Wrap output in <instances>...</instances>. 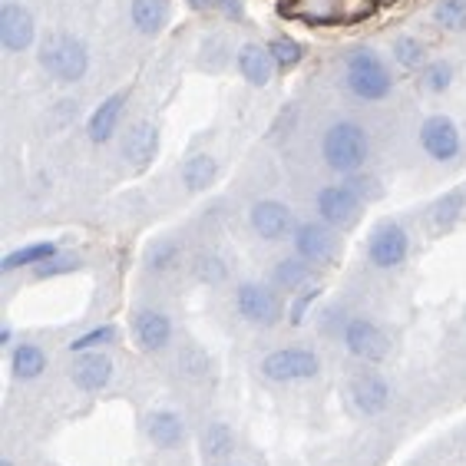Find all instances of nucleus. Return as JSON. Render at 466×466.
<instances>
[{
    "instance_id": "obj_6",
    "label": "nucleus",
    "mask_w": 466,
    "mask_h": 466,
    "mask_svg": "<svg viewBox=\"0 0 466 466\" xmlns=\"http://www.w3.org/2000/svg\"><path fill=\"white\" fill-rule=\"evenodd\" d=\"M314 206H318L321 222L338 228V225H350L354 218H358L360 196L348 186V182H344V186H324L321 192H318V198H314Z\"/></svg>"
},
{
    "instance_id": "obj_24",
    "label": "nucleus",
    "mask_w": 466,
    "mask_h": 466,
    "mask_svg": "<svg viewBox=\"0 0 466 466\" xmlns=\"http://www.w3.org/2000/svg\"><path fill=\"white\" fill-rule=\"evenodd\" d=\"M308 281H311V265H308L301 255L275 265V285L285 288V291H298V288H305Z\"/></svg>"
},
{
    "instance_id": "obj_30",
    "label": "nucleus",
    "mask_w": 466,
    "mask_h": 466,
    "mask_svg": "<svg viewBox=\"0 0 466 466\" xmlns=\"http://www.w3.org/2000/svg\"><path fill=\"white\" fill-rule=\"evenodd\" d=\"M271 56H275V63H279V66H298V63H301V46L295 44V40H288V36H279V40H271Z\"/></svg>"
},
{
    "instance_id": "obj_11",
    "label": "nucleus",
    "mask_w": 466,
    "mask_h": 466,
    "mask_svg": "<svg viewBox=\"0 0 466 466\" xmlns=\"http://www.w3.org/2000/svg\"><path fill=\"white\" fill-rule=\"evenodd\" d=\"M251 228L255 235H261L265 242H279L291 232V208L285 202H275V198H258L251 206Z\"/></svg>"
},
{
    "instance_id": "obj_21",
    "label": "nucleus",
    "mask_w": 466,
    "mask_h": 466,
    "mask_svg": "<svg viewBox=\"0 0 466 466\" xmlns=\"http://www.w3.org/2000/svg\"><path fill=\"white\" fill-rule=\"evenodd\" d=\"M218 176V162L208 153H196L182 162V182H186L188 192H206Z\"/></svg>"
},
{
    "instance_id": "obj_7",
    "label": "nucleus",
    "mask_w": 466,
    "mask_h": 466,
    "mask_svg": "<svg viewBox=\"0 0 466 466\" xmlns=\"http://www.w3.org/2000/svg\"><path fill=\"white\" fill-rule=\"evenodd\" d=\"M344 344H348V350L354 354V358L370 360V364L384 360L387 350H390L387 334L380 331L374 321H368V318H354V321H348V328H344Z\"/></svg>"
},
{
    "instance_id": "obj_29",
    "label": "nucleus",
    "mask_w": 466,
    "mask_h": 466,
    "mask_svg": "<svg viewBox=\"0 0 466 466\" xmlns=\"http://www.w3.org/2000/svg\"><path fill=\"white\" fill-rule=\"evenodd\" d=\"M116 341V328L113 324H103V328H93V331H86L83 338H76V341L70 344L73 354H80V350H93V348H103V344Z\"/></svg>"
},
{
    "instance_id": "obj_16",
    "label": "nucleus",
    "mask_w": 466,
    "mask_h": 466,
    "mask_svg": "<svg viewBox=\"0 0 466 466\" xmlns=\"http://www.w3.org/2000/svg\"><path fill=\"white\" fill-rule=\"evenodd\" d=\"M126 99H129L126 90L113 93V96H106L96 109H93L90 123H86V136H90L93 143H106V139H113V133H116V126H119V116H123V109H126Z\"/></svg>"
},
{
    "instance_id": "obj_3",
    "label": "nucleus",
    "mask_w": 466,
    "mask_h": 466,
    "mask_svg": "<svg viewBox=\"0 0 466 466\" xmlns=\"http://www.w3.org/2000/svg\"><path fill=\"white\" fill-rule=\"evenodd\" d=\"M390 73H387L384 60L370 50H354L348 56V90L358 99L368 103H380L390 93Z\"/></svg>"
},
{
    "instance_id": "obj_33",
    "label": "nucleus",
    "mask_w": 466,
    "mask_h": 466,
    "mask_svg": "<svg viewBox=\"0 0 466 466\" xmlns=\"http://www.w3.org/2000/svg\"><path fill=\"white\" fill-rule=\"evenodd\" d=\"M460 208H463V192H453V196H447L443 202L437 206V225H453L457 222V216H460Z\"/></svg>"
},
{
    "instance_id": "obj_28",
    "label": "nucleus",
    "mask_w": 466,
    "mask_h": 466,
    "mask_svg": "<svg viewBox=\"0 0 466 466\" xmlns=\"http://www.w3.org/2000/svg\"><path fill=\"white\" fill-rule=\"evenodd\" d=\"M394 56L400 66H420L423 56H427V50H423V44L417 40V36H397L394 40Z\"/></svg>"
},
{
    "instance_id": "obj_17",
    "label": "nucleus",
    "mask_w": 466,
    "mask_h": 466,
    "mask_svg": "<svg viewBox=\"0 0 466 466\" xmlns=\"http://www.w3.org/2000/svg\"><path fill=\"white\" fill-rule=\"evenodd\" d=\"M238 73H242L251 86H268L271 73H275V56H271L268 46L245 44L238 50Z\"/></svg>"
},
{
    "instance_id": "obj_14",
    "label": "nucleus",
    "mask_w": 466,
    "mask_h": 466,
    "mask_svg": "<svg viewBox=\"0 0 466 466\" xmlns=\"http://www.w3.org/2000/svg\"><path fill=\"white\" fill-rule=\"evenodd\" d=\"M295 251L305 261H328L334 255V235L328 222H305L295 228Z\"/></svg>"
},
{
    "instance_id": "obj_31",
    "label": "nucleus",
    "mask_w": 466,
    "mask_h": 466,
    "mask_svg": "<svg viewBox=\"0 0 466 466\" xmlns=\"http://www.w3.org/2000/svg\"><path fill=\"white\" fill-rule=\"evenodd\" d=\"M453 83V70H450V63H431L427 70H423V86L433 93H443Z\"/></svg>"
},
{
    "instance_id": "obj_20",
    "label": "nucleus",
    "mask_w": 466,
    "mask_h": 466,
    "mask_svg": "<svg viewBox=\"0 0 466 466\" xmlns=\"http://www.w3.org/2000/svg\"><path fill=\"white\" fill-rule=\"evenodd\" d=\"M129 20H133V27L139 34L156 36L166 27V20H169V0H133Z\"/></svg>"
},
{
    "instance_id": "obj_1",
    "label": "nucleus",
    "mask_w": 466,
    "mask_h": 466,
    "mask_svg": "<svg viewBox=\"0 0 466 466\" xmlns=\"http://www.w3.org/2000/svg\"><path fill=\"white\" fill-rule=\"evenodd\" d=\"M368 153H370L368 133L358 123H334L324 133L321 156L328 162V169L341 172V176H354L368 162Z\"/></svg>"
},
{
    "instance_id": "obj_25",
    "label": "nucleus",
    "mask_w": 466,
    "mask_h": 466,
    "mask_svg": "<svg viewBox=\"0 0 466 466\" xmlns=\"http://www.w3.org/2000/svg\"><path fill=\"white\" fill-rule=\"evenodd\" d=\"M232 431L225 427V423H208L206 431H202V450H206V457L212 460H222L232 453Z\"/></svg>"
},
{
    "instance_id": "obj_5",
    "label": "nucleus",
    "mask_w": 466,
    "mask_h": 466,
    "mask_svg": "<svg viewBox=\"0 0 466 466\" xmlns=\"http://www.w3.org/2000/svg\"><path fill=\"white\" fill-rule=\"evenodd\" d=\"M235 308H238V314H242L245 321L258 324V328H271V324H279L281 314H285L281 298L275 295L271 288L255 285V281L238 285V291H235Z\"/></svg>"
},
{
    "instance_id": "obj_8",
    "label": "nucleus",
    "mask_w": 466,
    "mask_h": 466,
    "mask_svg": "<svg viewBox=\"0 0 466 466\" xmlns=\"http://www.w3.org/2000/svg\"><path fill=\"white\" fill-rule=\"evenodd\" d=\"M420 146L433 162H450L460 153V129L450 116H431L420 126Z\"/></svg>"
},
{
    "instance_id": "obj_19",
    "label": "nucleus",
    "mask_w": 466,
    "mask_h": 466,
    "mask_svg": "<svg viewBox=\"0 0 466 466\" xmlns=\"http://www.w3.org/2000/svg\"><path fill=\"white\" fill-rule=\"evenodd\" d=\"M350 397H354V404L364 413H380L390 404V387H387L384 377L360 374L358 380H354V387H350Z\"/></svg>"
},
{
    "instance_id": "obj_4",
    "label": "nucleus",
    "mask_w": 466,
    "mask_h": 466,
    "mask_svg": "<svg viewBox=\"0 0 466 466\" xmlns=\"http://www.w3.org/2000/svg\"><path fill=\"white\" fill-rule=\"evenodd\" d=\"M261 374L275 380V384H288V380H311L321 374V358L308 348H281L271 350L268 358L261 360Z\"/></svg>"
},
{
    "instance_id": "obj_32",
    "label": "nucleus",
    "mask_w": 466,
    "mask_h": 466,
    "mask_svg": "<svg viewBox=\"0 0 466 466\" xmlns=\"http://www.w3.org/2000/svg\"><path fill=\"white\" fill-rule=\"evenodd\" d=\"M176 258H179V248L172 242H162L156 245L153 251H149V268L153 271H169L172 265H176Z\"/></svg>"
},
{
    "instance_id": "obj_15",
    "label": "nucleus",
    "mask_w": 466,
    "mask_h": 466,
    "mask_svg": "<svg viewBox=\"0 0 466 466\" xmlns=\"http://www.w3.org/2000/svg\"><path fill=\"white\" fill-rule=\"evenodd\" d=\"M156 153H159V129L153 123H136L123 136V156L136 169H146L156 159Z\"/></svg>"
},
{
    "instance_id": "obj_2",
    "label": "nucleus",
    "mask_w": 466,
    "mask_h": 466,
    "mask_svg": "<svg viewBox=\"0 0 466 466\" xmlns=\"http://www.w3.org/2000/svg\"><path fill=\"white\" fill-rule=\"evenodd\" d=\"M40 66H44L54 80L60 83H76L90 70V50L83 40L70 34H50L40 44Z\"/></svg>"
},
{
    "instance_id": "obj_37",
    "label": "nucleus",
    "mask_w": 466,
    "mask_h": 466,
    "mask_svg": "<svg viewBox=\"0 0 466 466\" xmlns=\"http://www.w3.org/2000/svg\"><path fill=\"white\" fill-rule=\"evenodd\" d=\"M188 4H192V7H196V10H202V7H206V4H212V0H188Z\"/></svg>"
},
{
    "instance_id": "obj_23",
    "label": "nucleus",
    "mask_w": 466,
    "mask_h": 466,
    "mask_svg": "<svg viewBox=\"0 0 466 466\" xmlns=\"http://www.w3.org/2000/svg\"><path fill=\"white\" fill-rule=\"evenodd\" d=\"M60 248L54 242H36V245H27V248H17L10 251L7 258L0 261V271H17V268H27V265H44V261L56 258Z\"/></svg>"
},
{
    "instance_id": "obj_27",
    "label": "nucleus",
    "mask_w": 466,
    "mask_h": 466,
    "mask_svg": "<svg viewBox=\"0 0 466 466\" xmlns=\"http://www.w3.org/2000/svg\"><path fill=\"white\" fill-rule=\"evenodd\" d=\"M192 271H196V279L206 281V285H222L225 275H228L225 261L216 258V255H198V258L192 261Z\"/></svg>"
},
{
    "instance_id": "obj_36",
    "label": "nucleus",
    "mask_w": 466,
    "mask_h": 466,
    "mask_svg": "<svg viewBox=\"0 0 466 466\" xmlns=\"http://www.w3.org/2000/svg\"><path fill=\"white\" fill-rule=\"evenodd\" d=\"M216 4H222V7L228 10L232 17H242V4H238V0H216Z\"/></svg>"
},
{
    "instance_id": "obj_34",
    "label": "nucleus",
    "mask_w": 466,
    "mask_h": 466,
    "mask_svg": "<svg viewBox=\"0 0 466 466\" xmlns=\"http://www.w3.org/2000/svg\"><path fill=\"white\" fill-rule=\"evenodd\" d=\"M73 268H76V261L60 258V255H56V258L44 261V265H36V275H40V279H50V275H63V271H73Z\"/></svg>"
},
{
    "instance_id": "obj_13",
    "label": "nucleus",
    "mask_w": 466,
    "mask_h": 466,
    "mask_svg": "<svg viewBox=\"0 0 466 466\" xmlns=\"http://www.w3.org/2000/svg\"><path fill=\"white\" fill-rule=\"evenodd\" d=\"M70 377L73 384L80 387V390H86V394L103 390L113 380V360L106 354H96V350H83L80 358H76V364H73Z\"/></svg>"
},
{
    "instance_id": "obj_18",
    "label": "nucleus",
    "mask_w": 466,
    "mask_h": 466,
    "mask_svg": "<svg viewBox=\"0 0 466 466\" xmlns=\"http://www.w3.org/2000/svg\"><path fill=\"white\" fill-rule=\"evenodd\" d=\"M146 437L153 440L159 450H172L186 440V423L179 420V413L153 410L149 417H146Z\"/></svg>"
},
{
    "instance_id": "obj_12",
    "label": "nucleus",
    "mask_w": 466,
    "mask_h": 466,
    "mask_svg": "<svg viewBox=\"0 0 466 466\" xmlns=\"http://www.w3.org/2000/svg\"><path fill=\"white\" fill-rule=\"evenodd\" d=\"M133 334H136V344L143 350H162L169 348L172 341V321L169 314L156 311V308H143V311H136L133 318Z\"/></svg>"
},
{
    "instance_id": "obj_38",
    "label": "nucleus",
    "mask_w": 466,
    "mask_h": 466,
    "mask_svg": "<svg viewBox=\"0 0 466 466\" xmlns=\"http://www.w3.org/2000/svg\"><path fill=\"white\" fill-rule=\"evenodd\" d=\"M0 466H10V460H4V463H0Z\"/></svg>"
},
{
    "instance_id": "obj_26",
    "label": "nucleus",
    "mask_w": 466,
    "mask_h": 466,
    "mask_svg": "<svg viewBox=\"0 0 466 466\" xmlns=\"http://www.w3.org/2000/svg\"><path fill=\"white\" fill-rule=\"evenodd\" d=\"M433 20H437L443 30H466V0H440L437 10H433Z\"/></svg>"
},
{
    "instance_id": "obj_9",
    "label": "nucleus",
    "mask_w": 466,
    "mask_h": 466,
    "mask_svg": "<svg viewBox=\"0 0 466 466\" xmlns=\"http://www.w3.org/2000/svg\"><path fill=\"white\" fill-rule=\"evenodd\" d=\"M410 251V238L400 225H380L368 242V258L377 268H397Z\"/></svg>"
},
{
    "instance_id": "obj_35",
    "label": "nucleus",
    "mask_w": 466,
    "mask_h": 466,
    "mask_svg": "<svg viewBox=\"0 0 466 466\" xmlns=\"http://www.w3.org/2000/svg\"><path fill=\"white\" fill-rule=\"evenodd\" d=\"M314 298H318V291H314V288H311V291H305V295H301V298H298L295 308H291V324H301V318H305L308 305H311Z\"/></svg>"
},
{
    "instance_id": "obj_22",
    "label": "nucleus",
    "mask_w": 466,
    "mask_h": 466,
    "mask_svg": "<svg viewBox=\"0 0 466 466\" xmlns=\"http://www.w3.org/2000/svg\"><path fill=\"white\" fill-rule=\"evenodd\" d=\"M10 370L17 380H36L46 370V354L36 344H20L10 354Z\"/></svg>"
},
{
    "instance_id": "obj_10",
    "label": "nucleus",
    "mask_w": 466,
    "mask_h": 466,
    "mask_svg": "<svg viewBox=\"0 0 466 466\" xmlns=\"http://www.w3.org/2000/svg\"><path fill=\"white\" fill-rule=\"evenodd\" d=\"M34 17H30L27 7L20 4H4L0 7V44L7 54H24L30 44H34Z\"/></svg>"
}]
</instances>
